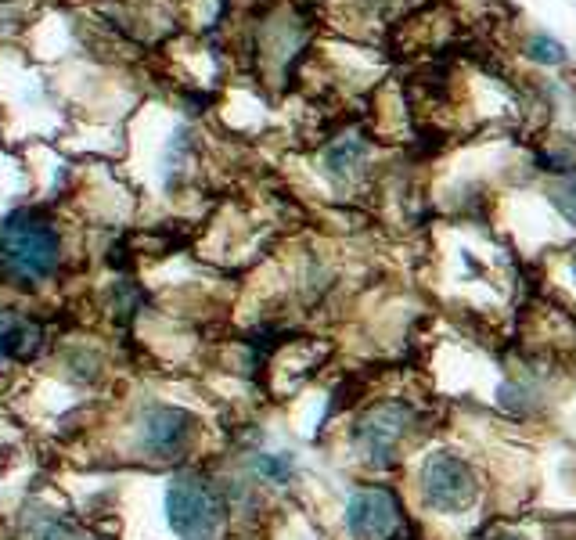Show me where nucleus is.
Wrapping results in <instances>:
<instances>
[{"instance_id": "1", "label": "nucleus", "mask_w": 576, "mask_h": 540, "mask_svg": "<svg viewBox=\"0 0 576 540\" xmlns=\"http://www.w3.org/2000/svg\"><path fill=\"white\" fill-rule=\"evenodd\" d=\"M62 238L51 220L18 209L0 224V274L15 285H40L58 270Z\"/></svg>"}, {"instance_id": "2", "label": "nucleus", "mask_w": 576, "mask_h": 540, "mask_svg": "<svg viewBox=\"0 0 576 540\" xmlns=\"http://www.w3.org/2000/svg\"><path fill=\"white\" fill-rule=\"evenodd\" d=\"M224 497L198 472H180L166 490V519L180 540H213L224 522Z\"/></svg>"}, {"instance_id": "3", "label": "nucleus", "mask_w": 576, "mask_h": 540, "mask_svg": "<svg viewBox=\"0 0 576 540\" xmlns=\"http://www.w3.org/2000/svg\"><path fill=\"white\" fill-rule=\"evenodd\" d=\"M414 429V407L404 400H382L368 407L350 429V443L368 468H389Z\"/></svg>"}, {"instance_id": "4", "label": "nucleus", "mask_w": 576, "mask_h": 540, "mask_svg": "<svg viewBox=\"0 0 576 540\" xmlns=\"http://www.w3.org/2000/svg\"><path fill=\"white\" fill-rule=\"evenodd\" d=\"M418 494L429 512L461 515L479 497V476L454 450H432L418 468Z\"/></svg>"}, {"instance_id": "5", "label": "nucleus", "mask_w": 576, "mask_h": 540, "mask_svg": "<svg viewBox=\"0 0 576 540\" xmlns=\"http://www.w3.org/2000/svg\"><path fill=\"white\" fill-rule=\"evenodd\" d=\"M198 432L195 414H188L184 407L170 404H152L141 414V429H137V440L141 450L155 461H173L184 458V450L191 447Z\"/></svg>"}, {"instance_id": "6", "label": "nucleus", "mask_w": 576, "mask_h": 540, "mask_svg": "<svg viewBox=\"0 0 576 540\" xmlns=\"http://www.w3.org/2000/svg\"><path fill=\"white\" fill-rule=\"evenodd\" d=\"M400 530V501L389 486H360L346 501V533L353 540H393Z\"/></svg>"}, {"instance_id": "7", "label": "nucleus", "mask_w": 576, "mask_h": 540, "mask_svg": "<svg viewBox=\"0 0 576 540\" xmlns=\"http://www.w3.org/2000/svg\"><path fill=\"white\" fill-rule=\"evenodd\" d=\"M368 162H371V141L364 134H353V130L332 137L321 152L324 173H328L335 184H353L360 173L368 170Z\"/></svg>"}, {"instance_id": "8", "label": "nucleus", "mask_w": 576, "mask_h": 540, "mask_svg": "<svg viewBox=\"0 0 576 540\" xmlns=\"http://www.w3.org/2000/svg\"><path fill=\"white\" fill-rule=\"evenodd\" d=\"M44 346V328L22 314L0 310V360H33Z\"/></svg>"}, {"instance_id": "9", "label": "nucleus", "mask_w": 576, "mask_h": 540, "mask_svg": "<svg viewBox=\"0 0 576 540\" xmlns=\"http://www.w3.org/2000/svg\"><path fill=\"white\" fill-rule=\"evenodd\" d=\"M26 526L33 540H87L76 526H69L54 512H44V508H33V512L26 508Z\"/></svg>"}, {"instance_id": "10", "label": "nucleus", "mask_w": 576, "mask_h": 540, "mask_svg": "<svg viewBox=\"0 0 576 540\" xmlns=\"http://www.w3.org/2000/svg\"><path fill=\"white\" fill-rule=\"evenodd\" d=\"M522 54H526L530 62H537V65H548V69L569 62L566 44H562V40H555L551 33H530L526 40H522Z\"/></svg>"}, {"instance_id": "11", "label": "nucleus", "mask_w": 576, "mask_h": 540, "mask_svg": "<svg viewBox=\"0 0 576 540\" xmlns=\"http://www.w3.org/2000/svg\"><path fill=\"white\" fill-rule=\"evenodd\" d=\"M252 472H256L263 483L285 486L288 479L296 476V461L288 458V454H256V458H252Z\"/></svg>"}, {"instance_id": "12", "label": "nucleus", "mask_w": 576, "mask_h": 540, "mask_svg": "<svg viewBox=\"0 0 576 540\" xmlns=\"http://www.w3.org/2000/svg\"><path fill=\"white\" fill-rule=\"evenodd\" d=\"M548 198H551V206L558 209V216L576 227V170L566 173V177H558L555 184H551Z\"/></svg>"}, {"instance_id": "13", "label": "nucleus", "mask_w": 576, "mask_h": 540, "mask_svg": "<svg viewBox=\"0 0 576 540\" xmlns=\"http://www.w3.org/2000/svg\"><path fill=\"white\" fill-rule=\"evenodd\" d=\"M573 278H576V252H573Z\"/></svg>"}]
</instances>
